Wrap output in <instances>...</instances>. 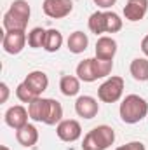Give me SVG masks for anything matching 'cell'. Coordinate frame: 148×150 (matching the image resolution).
Segmentation results:
<instances>
[{"label":"cell","mask_w":148,"mask_h":150,"mask_svg":"<svg viewBox=\"0 0 148 150\" xmlns=\"http://www.w3.org/2000/svg\"><path fill=\"white\" fill-rule=\"evenodd\" d=\"M63 120V107L58 100L49 98V110H47V119L45 124L47 126H56Z\"/></svg>","instance_id":"obj_20"},{"label":"cell","mask_w":148,"mask_h":150,"mask_svg":"<svg viewBox=\"0 0 148 150\" xmlns=\"http://www.w3.org/2000/svg\"><path fill=\"white\" fill-rule=\"evenodd\" d=\"M66 45H68V51H70V52L80 54V52H84V51L87 49L89 38H87V35H85L84 32H73V33L68 37Z\"/></svg>","instance_id":"obj_17"},{"label":"cell","mask_w":148,"mask_h":150,"mask_svg":"<svg viewBox=\"0 0 148 150\" xmlns=\"http://www.w3.org/2000/svg\"><path fill=\"white\" fill-rule=\"evenodd\" d=\"M77 77L84 82H94L98 80L96 68H94V58H87L77 65Z\"/></svg>","instance_id":"obj_16"},{"label":"cell","mask_w":148,"mask_h":150,"mask_svg":"<svg viewBox=\"0 0 148 150\" xmlns=\"http://www.w3.org/2000/svg\"><path fill=\"white\" fill-rule=\"evenodd\" d=\"M0 91H2L0 103H5V101H7V98H9V87H7V84H5V82H2V84H0Z\"/></svg>","instance_id":"obj_26"},{"label":"cell","mask_w":148,"mask_h":150,"mask_svg":"<svg viewBox=\"0 0 148 150\" xmlns=\"http://www.w3.org/2000/svg\"><path fill=\"white\" fill-rule=\"evenodd\" d=\"M23 82H25L30 89H33L38 96H40V94L47 89V86H49V79H47V75L44 74L42 70H33V72H30Z\"/></svg>","instance_id":"obj_14"},{"label":"cell","mask_w":148,"mask_h":150,"mask_svg":"<svg viewBox=\"0 0 148 150\" xmlns=\"http://www.w3.org/2000/svg\"><path fill=\"white\" fill-rule=\"evenodd\" d=\"M129 72L134 77V80L138 82H145L148 80V59L147 58H136L131 61Z\"/></svg>","instance_id":"obj_18"},{"label":"cell","mask_w":148,"mask_h":150,"mask_svg":"<svg viewBox=\"0 0 148 150\" xmlns=\"http://www.w3.org/2000/svg\"><path fill=\"white\" fill-rule=\"evenodd\" d=\"M16 96H18V100L19 101H23V103H32L33 100H37L38 94L33 91V89H30L25 82H21L18 87H16Z\"/></svg>","instance_id":"obj_23"},{"label":"cell","mask_w":148,"mask_h":150,"mask_svg":"<svg viewBox=\"0 0 148 150\" xmlns=\"http://www.w3.org/2000/svg\"><path fill=\"white\" fill-rule=\"evenodd\" d=\"M45 37H47V30L37 26L28 33V45L33 47V49H40V47L45 45Z\"/></svg>","instance_id":"obj_22"},{"label":"cell","mask_w":148,"mask_h":150,"mask_svg":"<svg viewBox=\"0 0 148 150\" xmlns=\"http://www.w3.org/2000/svg\"><path fill=\"white\" fill-rule=\"evenodd\" d=\"M115 142V131L110 126L103 124L91 129L82 142V150H106Z\"/></svg>","instance_id":"obj_4"},{"label":"cell","mask_w":148,"mask_h":150,"mask_svg":"<svg viewBox=\"0 0 148 150\" xmlns=\"http://www.w3.org/2000/svg\"><path fill=\"white\" fill-rule=\"evenodd\" d=\"M118 113H120L122 122H125V124L141 122L148 113V103L147 100H143L138 94H127L120 103Z\"/></svg>","instance_id":"obj_2"},{"label":"cell","mask_w":148,"mask_h":150,"mask_svg":"<svg viewBox=\"0 0 148 150\" xmlns=\"http://www.w3.org/2000/svg\"><path fill=\"white\" fill-rule=\"evenodd\" d=\"M115 2L117 0H94V4L101 9H110L111 5H115Z\"/></svg>","instance_id":"obj_25"},{"label":"cell","mask_w":148,"mask_h":150,"mask_svg":"<svg viewBox=\"0 0 148 150\" xmlns=\"http://www.w3.org/2000/svg\"><path fill=\"white\" fill-rule=\"evenodd\" d=\"M28 42L26 32L25 30H12V32H5L2 38V47L7 54H19L25 45Z\"/></svg>","instance_id":"obj_6"},{"label":"cell","mask_w":148,"mask_h":150,"mask_svg":"<svg viewBox=\"0 0 148 150\" xmlns=\"http://www.w3.org/2000/svg\"><path fill=\"white\" fill-rule=\"evenodd\" d=\"M96 58L98 59H106V61H113L115 54H117V42L108 35H101L96 42Z\"/></svg>","instance_id":"obj_11"},{"label":"cell","mask_w":148,"mask_h":150,"mask_svg":"<svg viewBox=\"0 0 148 150\" xmlns=\"http://www.w3.org/2000/svg\"><path fill=\"white\" fill-rule=\"evenodd\" d=\"M75 112L78 117L84 119H92L99 112V103L92 96H78L75 101Z\"/></svg>","instance_id":"obj_10"},{"label":"cell","mask_w":148,"mask_h":150,"mask_svg":"<svg viewBox=\"0 0 148 150\" xmlns=\"http://www.w3.org/2000/svg\"><path fill=\"white\" fill-rule=\"evenodd\" d=\"M61 45H63V35H61V32L56 30V28L47 30V37H45V45H44V49H45L47 52H58Z\"/></svg>","instance_id":"obj_21"},{"label":"cell","mask_w":148,"mask_h":150,"mask_svg":"<svg viewBox=\"0 0 148 150\" xmlns=\"http://www.w3.org/2000/svg\"><path fill=\"white\" fill-rule=\"evenodd\" d=\"M47 110H49V98H40L33 100L32 103H28V113L30 119H33L35 122H44L47 119Z\"/></svg>","instance_id":"obj_13"},{"label":"cell","mask_w":148,"mask_h":150,"mask_svg":"<svg viewBox=\"0 0 148 150\" xmlns=\"http://www.w3.org/2000/svg\"><path fill=\"white\" fill-rule=\"evenodd\" d=\"M148 11V0H127L124 5V16L129 21H141Z\"/></svg>","instance_id":"obj_12"},{"label":"cell","mask_w":148,"mask_h":150,"mask_svg":"<svg viewBox=\"0 0 148 150\" xmlns=\"http://www.w3.org/2000/svg\"><path fill=\"white\" fill-rule=\"evenodd\" d=\"M89 30L96 35L101 33H117L122 30V19L113 11H96L89 18Z\"/></svg>","instance_id":"obj_3"},{"label":"cell","mask_w":148,"mask_h":150,"mask_svg":"<svg viewBox=\"0 0 148 150\" xmlns=\"http://www.w3.org/2000/svg\"><path fill=\"white\" fill-rule=\"evenodd\" d=\"M141 51H143L145 56H148V35L141 40Z\"/></svg>","instance_id":"obj_27"},{"label":"cell","mask_w":148,"mask_h":150,"mask_svg":"<svg viewBox=\"0 0 148 150\" xmlns=\"http://www.w3.org/2000/svg\"><path fill=\"white\" fill-rule=\"evenodd\" d=\"M56 134H58L59 140H63L66 143H72V142H77L82 136V127H80L78 120L65 119L56 126Z\"/></svg>","instance_id":"obj_8"},{"label":"cell","mask_w":148,"mask_h":150,"mask_svg":"<svg viewBox=\"0 0 148 150\" xmlns=\"http://www.w3.org/2000/svg\"><path fill=\"white\" fill-rule=\"evenodd\" d=\"M42 9L45 16L52 19H61L73 11V0H44Z\"/></svg>","instance_id":"obj_7"},{"label":"cell","mask_w":148,"mask_h":150,"mask_svg":"<svg viewBox=\"0 0 148 150\" xmlns=\"http://www.w3.org/2000/svg\"><path fill=\"white\" fill-rule=\"evenodd\" d=\"M124 94V79L118 75L108 77L99 87H98V98L103 103H115Z\"/></svg>","instance_id":"obj_5"},{"label":"cell","mask_w":148,"mask_h":150,"mask_svg":"<svg viewBox=\"0 0 148 150\" xmlns=\"http://www.w3.org/2000/svg\"><path fill=\"white\" fill-rule=\"evenodd\" d=\"M0 150H11V149H9L7 145H2V147H0Z\"/></svg>","instance_id":"obj_28"},{"label":"cell","mask_w":148,"mask_h":150,"mask_svg":"<svg viewBox=\"0 0 148 150\" xmlns=\"http://www.w3.org/2000/svg\"><path fill=\"white\" fill-rule=\"evenodd\" d=\"M16 140H18L19 145H23V147H26V149L33 147V145L38 142L37 127H35L33 124H26V126L19 127V129L16 131Z\"/></svg>","instance_id":"obj_15"},{"label":"cell","mask_w":148,"mask_h":150,"mask_svg":"<svg viewBox=\"0 0 148 150\" xmlns=\"http://www.w3.org/2000/svg\"><path fill=\"white\" fill-rule=\"evenodd\" d=\"M28 117H30V113H28V110L23 105H14V107H11L5 112L4 119H5V124L9 127H12L14 131H18L19 127H23V126L28 124Z\"/></svg>","instance_id":"obj_9"},{"label":"cell","mask_w":148,"mask_h":150,"mask_svg":"<svg viewBox=\"0 0 148 150\" xmlns=\"http://www.w3.org/2000/svg\"><path fill=\"white\" fill-rule=\"evenodd\" d=\"M59 89L65 96H75L80 91V79L75 75H63L59 80Z\"/></svg>","instance_id":"obj_19"},{"label":"cell","mask_w":148,"mask_h":150,"mask_svg":"<svg viewBox=\"0 0 148 150\" xmlns=\"http://www.w3.org/2000/svg\"><path fill=\"white\" fill-rule=\"evenodd\" d=\"M30 4L26 0H14L9 7V11L4 14V28L5 32L12 30H26L28 21H30Z\"/></svg>","instance_id":"obj_1"},{"label":"cell","mask_w":148,"mask_h":150,"mask_svg":"<svg viewBox=\"0 0 148 150\" xmlns=\"http://www.w3.org/2000/svg\"><path fill=\"white\" fill-rule=\"evenodd\" d=\"M115 150H147V149L141 142H129V143H125V145H122V147H118Z\"/></svg>","instance_id":"obj_24"}]
</instances>
